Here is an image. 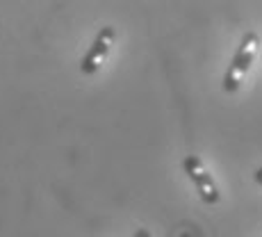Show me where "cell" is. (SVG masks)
<instances>
[{
    "instance_id": "3",
    "label": "cell",
    "mask_w": 262,
    "mask_h": 237,
    "mask_svg": "<svg viewBox=\"0 0 262 237\" xmlns=\"http://www.w3.org/2000/svg\"><path fill=\"white\" fill-rule=\"evenodd\" d=\"M114 37H117V32H114V28H110V25L96 34L92 48L87 50V55H84L82 62H80V71L84 75H94L103 67V62L110 55V48H112V44H114Z\"/></svg>"
},
{
    "instance_id": "5",
    "label": "cell",
    "mask_w": 262,
    "mask_h": 237,
    "mask_svg": "<svg viewBox=\"0 0 262 237\" xmlns=\"http://www.w3.org/2000/svg\"><path fill=\"white\" fill-rule=\"evenodd\" d=\"M255 180H258V185H262V166L255 171Z\"/></svg>"
},
{
    "instance_id": "2",
    "label": "cell",
    "mask_w": 262,
    "mask_h": 237,
    "mask_svg": "<svg viewBox=\"0 0 262 237\" xmlns=\"http://www.w3.org/2000/svg\"><path fill=\"white\" fill-rule=\"evenodd\" d=\"M183 169L185 174L189 176V180L194 183L196 191H199L201 201L208 205H216L221 201V194H219V187H216L212 174H210L208 169H205L203 160L196 158V155H187V158L183 160Z\"/></svg>"
},
{
    "instance_id": "1",
    "label": "cell",
    "mask_w": 262,
    "mask_h": 237,
    "mask_svg": "<svg viewBox=\"0 0 262 237\" xmlns=\"http://www.w3.org/2000/svg\"><path fill=\"white\" fill-rule=\"evenodd\" d=\"M258 48H260V37L255 32H246L244 37H242L237 53H235L233 62H230L228 71H226V75H224V92L226 94H235L239 89L246 71L251 69L255 55H258Z\"/></svg>"
},
{
    "instance_id": "4",
    "label": "cell",
    "mask_w": 262,
    "mask_h": 237,
    "mask_svg": "<svg viewBox=\"0 0 262 237\" xmlns=\"http://www.w3.org/2000/svg\"><path fill=\"white\" fill-rule=\"evenodd\" d=\"M133 237H150V233H148V230H146V228H139V230H137V233H135Z\"/></svg>"
}]
</instances>
